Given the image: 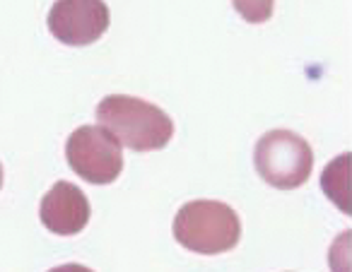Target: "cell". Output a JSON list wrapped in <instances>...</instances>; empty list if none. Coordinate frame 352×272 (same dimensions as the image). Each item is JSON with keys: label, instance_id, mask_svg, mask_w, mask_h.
<instances>
[{"label": "cell", "instance_id": "cell-1", "mask_svg": "<svg viewBox=\"0 0 352 272\" xmlns=\"http://www.w3.org/2000/svg\"><path fill=\"white\" fill-rule=\"evenodd\" d=\"M102 128L133 152L164 150L174 137V123L155 104H147L128 94H111L97 106Z\"/></svg>", "mask_w": 352, "mask_h": 272}, {"label": "cell", "instance_id": "cell-2", "mask_svg": "<svg viewBox=\"0 0 352 272\" xmlns=\"http://www.w3.org/2000/svg\"><path fill=\"white\" fill-rule=\"evenodd\" d=\"M174 238L201 256H217L241 238L239 214L220 200H191L174 217Z\"/></svg>", "mask_w": 352, "mask_h": 272}, {"label": "cell", "instance_id": "cell-3", "mask_svg": "<svg viewBox=\"0 0 352 272\" xmlns=\"http://www.w3.org/2000/svg\"><path fill=\"white\" fill-rule=\"evenodd\" d=\"M254 164L265 183L280 190H292L304 185L311 176L314 152L302 135L278 128L256 142Z\"/></svg>", "mask_w": 352, "mask_h": 272}, {"label": "cell", "instance_id": "cell-4", "mask_svg": "<svg viewBox=\"0 0 352 272\" xmlns=\"http://www.w3.org/2000/svg\"><path fill=\"white\" fill-rule=\"evenodd\" d=\"M68 164L80 179L94 185H107L121 176V145L99 126H80L65 142Z\"/></svg>", "mask_w": 352, "mask_h": 272}, {"label": "cell", "instance_id": "cell-5", "mask_svg": "<svg viewBox=\"0 0 352 272\" xmlns=\"http://www.w3.org/2000/svg\"><path fill=\"white\" fill-rule=\"evenodd\" d=\"M46 22L60 44L89 46L109 30V8L104 0H56Z\"/></svg>", "mask_w": 352, "mask_h": 272}, {"label": "cell", "instance_id": "cell-6", "mask_svg": "<svg viewBox=\"0 0 352 272\" xmlns=\"http://www.w3.org/2000/svg\"><path fill=\"white\" fill-rule=\"evenodd\" d=\"M39 217L49 231L58 236H75L89 222V200L78 185L58 181L41 198Z\"/></svg>", "mask_w": 352, "mask_h": 272}, {"label": "cell", "instance_id": "cell-7", "mask_svg": "<svg viewBox=\"0 0 352 272\" xmlns=\"http://www.w3.org/2000/svg\"><path fill=\"white\" fill-rule=\"evenodd\" d=\"M347 169H350V152L340 155L336 161L323 169L321 185L326 190V195L342 209L345 214H350V185H347Z\"/></svg>", "mask_w": 352, "mask_h": 272}, {"label": "cell", "instance_id": "cell-8", "mask_svg": "<svg viewBox=\"0 0 352 272\" xmlns=\"http://www.w3.org/2000/svg\"><path fill=\"white\" fill-rule=\"evenodd\" d=\"M275 0H234V10L251 25H261L273 17Z\"/></svg>", "mask_w": 352, "mask_h": 272}, {"label": "cell", "instance_id": "cell-9", "mask_svg": "<svg viewBox=\"0 0 352 272\" xmlns=\"http://www.w3.org/2000/svg\"><path fill=\"white\" fill-rule=\"evenodd\" d=\"M49 272H94V270H89L87 265H78V262H68V265H58V267H54V270H49Z\"/></svg>", "mask_w": 352, "mask_h": 272}, {"label": "cell", "instance_id": "cell-10", "mask_svg": "<svg viewBox=\"0 0 352 272\" xmlns=\"http://www.w3.org/2000/svg\"><path fill=\"white\" fill-rule=\"evenodd\" d=\"M0 188H3V164H0Z\"/></svg>", "mask_w": 352, "mask_h": 272}]
</instances>
